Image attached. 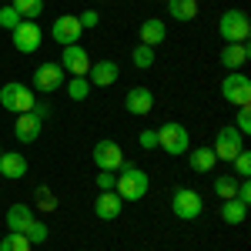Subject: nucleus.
I'll return each mask as SVG.
<instances>
[{
	"mask_svg": "<svg viewBox=\"0 0 251 251\" xmlns=\"http://www.w3.org/2000/svg\"><path fill=\"white\" fill-rule=\"evenodd\" d=\"M148 188H151L148 171H144V168H137V164H127V161H124V168L117 171V184H114V191L121 194V201H141V198L148 194Z\"/></svg>",
	"mask_w": 251,
	"mask_h": 251,
	"instance_id": "obj_1",
	"label": "nucleus"
},
{
	"mask_svg": "<svg viewBox=\"0 0 251 251\" xmlns=\"http://www.w3.org/2000/svg\"><path fill=\"white\" fill-rule=\"evenodd\" d=\"M34 104H37L34 87H27V84H20V80H7V84L0 87V107L10 111V114H27Z\"/></svg>",
	"mask_w": 251,
	"mask_h": 251,
	"instance_id": "obj_2",
	"label": "nucleus"
},
{
	"mask_svg": "<svg viewBox=\"0 0 251 251\" xmlns=\"http://www.w3.org/2000/svg\"><path fill=\"white\" fill-rule=\"evenodd\" d=\"M157 148L164 151V154H188L191 151V134H188V127L184 124H177V121H168V124H161L157 127Z\"/></svg>",
	"mask_w": 251,
	"mask_h": 251,
	"instance_id": "obj_3",
	"label": "nucleus"
},
{
	"mask_svg": "<svg viewBox=\"0 0 251 251\" xmlns=\"http://www.w3.org/2000/svg\"><path fill=\"white\" fill-rule=\"evenodd\" d=\"M218 34L225 44H248L251 37V20L245 10H225L218 20Z\"/></svg>",
	"mask_w": 251,
	"mask_h": 251,
	"instance_id": "obj_4",
	"label": "nucleus"
},
{
	"mask_svg": "<svg viewBox=\"0 0 251 251\" xmlns=\"http://www.w3.org/2000/svg\"><path fill=\"white\" fill-rule=\"evenodd\" d=\"M171 211L177 221H198L201 211H204V201H201V194L194 188H177L171 194Z\"/></svg>",
	"mask_w": 251,
	"mask_h": 251,
	"instance_id": "obj_5",
	"label": "nucleus"
},
{
	"mask_svg": "<svg viewBox=\"0 0 251 251\" xmlns=\"http://www.w3.org/2000/svg\"><path fill=\"white\" fill-rule=\"evenodd\" d=\"M211 151H214L218 161H228V164H231L234 157L245 151V137L234 131V124H225V127H218V134H214Z\"/></svg>",
	"mask_w": 251,
	"mask_h": 251,
	"instance_id": "obj_6",
	"label": "nucleus"
},
{
	"mask_svg": "<svg viewBox=\"0 0 251 251\" xmlns=\"http://www.w3.org/2000/svg\"><path fill=\"white\" fill-rule=\"evenodd\" d=\"M221 97L234 104V107H245L251 104V80L245 74H238V71H228L225 80H221Z\"/></svg>",
	"mask_w": 251,
	"mask_h": 251,
	"instance_id": "obj_7",
	"label": "nucleus"
},
{
	"mask_svg": "<svg viewBox=\"0 0 251 251\" xmlns=\"http://www.w3.org/2000/svg\"><path fill=\"white\" fill-rule=\"evenodd\" d=\"M94 164H97V171H121V168H124V151H121V144L111 141V137H100L94 144Z\"/></svg>",
	"mask_w": 251,
	"mask_h": 251,
	"instance_id": "obj_8",
	"label": "nucleus"
},
{
	"mask_svg": "<svg viewBox=\"0 0 251 251\" xmlns=\"http://www.w3.org/2000/svg\"><path fill=\"white\" fill-rule=\"evenodd\" d=\"M64 80H67L64 67L54 64V60H47V64H40L37 71H34V91L37 94H54V91L64 87Z\"/></svg>",
	"mask_w": 251,
	"mask_h": 251,
	"instance_id": "obj_9",
	"label": "nucleus"
},
{
	"mask_svg": "<svg viewBox=\"0 0 251 251\" xmlns=\"http://www.w3.org/2000/svg\"><path fill=\"white\" fill-rule=\"evenodd\" d=\"M10 37H14V47H17L20 54H34L40 47V40H44V34H40L37 20H20L17 27L10 30Z\"/></svg>",
	"mask_w": 251,
	"mask_h": 251,
	"instance_id": "obj_10",
	"label": "nucleus"
},
{
	"mask_svg": "<svg viewBox=\"0 0 251 251\" xmlns=\"http://www.w3.org/2000/svg\"><path fill=\"white\" fill-rule=\"evenodd\" d=\"M91 64H94V60L87 54V47H80V44L64 47V54H60V67H64V74H71V77H84Z\"/></svg>",
	"mask_w": 251,
	"mask_h": 251,
	"instance_id": "obj_11",
	"label": "nucleus"
},
{
	"mask_svg": "<svg viewBox=\"0 0 251 251\" xmlns=\"http://www.w3.org/2000/svg\"><path fill=\"white\" fill-rule=\"evenodd\" d=\"M80 34H84V27H80V20L74 14H60L54 20V27H50V37L57 40L60 47H71V44H80Z\"/></svg>",
	"mask_w": 251,
	"mask_h": 251,
	"instance_id": "obj_12",
	"label": "nucleus"
},
{
	"mask_svg": "<svg viewBox=\"0 0 251 251\" xmlns=\"http://www.w3.org/2000/svg\"><path fill=\"white\" fill-rule=\"evenodd\" d=\"M151 107H154V94H151V87H144V84H137L131 87L127 94H124V111L134 117H144L151 114Z\"/></svg>",
	"mask_w": 251,
	"mask_h": 251,
	"instance_id": "obj_13",
	"label": "nucleus"
},
{
	"mask_svg": "<svg viewBox=\"0 0 251 251\" xmlns=\"http://www.w3.org/2000/svg\"><path fill=\"white\" fill-rule=\"evenodd\" d=\"M84 77H87L91 87H111V84L121 77V67H117V60H97V64L87 67Z\"/></svg>",
	"mask_w": 251,
	"mask_h": 251,
	"instance_id": "obj_14",
	"label": "nucleus"
},
{
	"mask_svg": "<svg viewBox=\"0 0 251 251\" xmlns=\"http://www.w3.org/2000/svg\"><path fill=\"white\" fill-rule=\"evenodd\" d=\"M44 131V121H40L34 111H27V114H17V124H14V137H17L20 144H34Z\"/></svg>",
	"mask_w": 251,
	"mask_h": 251,
	"instance_id": "obj_15",
	"label": "nucleus"
},
{
	"mask_svg": "<svg viewBox=\"0 0 251 251\" xmlns=\"http://www.w3.org/2000/svg\"><path fill=\"white\" fill-rule=\"evenodd\" d=\"M121 211H124V201H121L117 191H100L97 194L94 214L100 218V221H114V218H121Z\"/></svg>",
	"mask_w": 251,
	"mask_h": 251,
	"instance_id": "obj_16",
	"label": "nucleus"
},
{
	"mask_svg": "<svg viewBox=\"0 0 251 251\" xmlns=\"http://www.w3.org/2000/svg\"><path fill=\"white\" fill-rule=\"evenodd\" d=\"M218 60H221L225 71H241V67L251 60V47H248V44H225Z\"/></svg>",
	"mask_w": 251,
	"mask_h": 251,
	"instance_id": "obj_17",
	"label": "nucleus"
},
{
	"mask_svg": "<svg viewBox=\"0 0 251 251\" xmlns=\"http://www.w3.org/2000/svg\"><path fill=\"white\" fill-rule=\"evenodd\" d=\"M137 37H141L144 47H157V44H164V40H168V24H164V20H157V17H148L144 24H141Z\"/></svg>",
	"mask_w": 251,
	"mask_h": 251,
	"instance_id": "obj_18",
	"label": "nucleus"
},
{
	"mask_svg": "<svg viewBox=\"0 0 251 251\" xmlns=\"http://www.w3.org/2000/svg\"><path fill=\"white\" fill-rule=\"evenodd\" d=\"M30 221H34V208L30 204H10L7 208V231H14V234H24L27 228H30Z\"/></svg>",
	"mask_w": 251,
	"mask_h": 251,
	"instance_id": "obj_19",
	"label": "nucleus"
},
{
	"mask_svg": "<svg viewBox=\"0 0 251 251\" xmlns=\"http://www.w3.org/2000/svg\"><path fill=\"white\" fill-rule=\"evenodd\" d=\"M27 157L24 154H17V151H3L0 154V174L7 177V181H20L24 174H27Z\"/></svg>",
	"mask_w": 251,
	"mask_h": 251,
	"instance_id": "obj_20",
	"label": "nucleus"
},
{
	"mask_svg": "<svg viewBox=\"0 0 251 251\" xmlns=\"http://www.w3.org/2000/svg\"><path fill=\"white\" fill-rule=\"evenodd\" d=\"M188 164H191V171L208 174L214 164H218V157H214L211 148H194V151H188Z\"/></svg>",
	"mask_w": 251,
	"mask_h": 251,
	"instance_id": "obj_21",
	"label": "nucleus"
},
{
	"mask_svg": "<svg viewBox=\"0 0 251 251\" xmlns=\"http://www.w3.org/2000/svg\"><path fill=\"white\" fill-rule=\"evenodd\" d=\"M245 218H248V204H245V201H238V198L221 201V221H225V225H241Z\"/></svg>",
	"mask_w": 251,
	"mask_h": 251,
	"instance_id": "obj_22",
	"label": "nucleus"
},
{
	"mask_svg": "<svg viewBox=\"0 0 251 251\" xmlns=\"http://www.w3.org/2000/svg\"><path fill=\"white\" fill-rule=\"evenodd\" d=\"M168 17L181 20V24L194 20L198 17V0H168Z\"/></svg>",
	"mask_w": 251,
	"mask_h": 251,
	"instance_id": "obj_23",
	"label": "nucleus"
},
{
	"mask_svg": "<svg viewBox=\"0 0 251 251\" xmlns=\"http://www.w3.org/2000/svg\"><path fill=\"white\" fill-rule=\"evenodd\" d=\"M10 3L20 14V20H37L44 14V0H10Z\"/></svg>",
	"mask_w": 251,
	"mask_h": 251,
	"instance_id": "obj_24",
	"label": "nucleus"
},
{
	"mask_svg": "<svg viewBox=\"0 0 251 251\" xmlns=\"http://www.w3.org/2000/svg\"><path fill=\"white\" fill-rule=\"evenodd\" d=\"M234 191H238V177H231V174H218V177H214V194H218L221 201L234 198Z\"/></svg>",
	"mask_w": 251,
	"mask_h": 251,
	"instance_id": "obj_25",
	"label": "nucleus"
},
{
	"mask_svg": "<svg viewBox=\"0 0 251 251\" xmlns=\"http://www.w3.org/2000/svg\"><path fill=\"white\" fill-rule=\"evenodd\" d=\"M64 87H67L71 100H87V94L94 91V87L87 84V77H71V80H64Z\"/></svg>",
	"mask_w": 251,
	"mask_h": 251,
	"instance_id": "obj_26",
	"label": "nucleus"
},
{
	"mask_svg": "<svg viewBox=\"0 0 251 251\" xmlns=\"http://www.w3.org/2000/svg\"><path fill=\"white\" fill-rule=\"evenodd\" d=\"M131 64H134L137 71H148V67L154 64V47H144V44H137L134 50H131Z\"/></svg>",
	"mask_w": 251,
	"mask_h": 251,
	"instance_id": "obj_27",
	"label": "nucleus"
},
{
	"mask_svg": "<svg viewBox=\"0 0 251 251\" xmlns=\"http://www.w3.org/2000/svg\"><path fill=\"white\" fill-rule=\"evenodd\" d=\"M34 245L24 238V234H14V231H7L3 238H0V251H30Z\"/></svg>",
	"mask_w": 251,
	"mask_h": 251,
	"instance_id": "obj_28",
	"label": "nucleus"
},
{
	"mask_svg": "<svg viewBox=\"0 0 251 251\" xmlns=\"http://www.w3.org/2000/svg\"><path fill=\"white\" fill-rule=\"evenodd\" d=\"M34 198H37V208H40V211H44V214L57 211V194L50 191L47 184H40V188H37V194H34Z\"/></svg>",
	"mask_w": 251,
	"mask_h": 251,
	"instance_id": "obj_29",
	"label": "nucleus"
},
{
	"mask_svg": "<svg viewBox=\"0 0 251 251\" xmlns=\"http://www.w3.org/2000/svg\"><path fill=\"white\" fill-rule=\"evenodd\" d=\"M47 234H50V231H47V225L34 218V221H30V228L24 231V238H27L30 245H44V241H47Z\"/></svg>",
	"mask_w": 251,
	"mask_h": 251,
	"instance_id": "obj_30",
	"label": "nucleus"
},
{
	"mask_svg": "<svg viewBox=\"0 0 251 251\" xmlns=\"http://www.w3.org/2000/svg\"><path fill=\"white\" fill-rule=\"evenodd\" d=\"M234 131L241 137H248L251 134V107L245 104V107H238V117H234Z\"/></svg>",
	"mask_w": 251,
	"mask_h": 251,
	"instance_id": "obj_31",
	"label": "nucleus"
},
{
	"mask_svg": "<svg viewBox=\"0 0 251 251\" xmlns=\"http://www.w3.org/2000/svg\"><path fill=\"white\" fill-rule=\"evenodd\" d=\"M17 24H20V14L14 10V3H3V7H0V27H3V30H14Z\"/></svg>",
	"mask_w": 251,
	"mask_h": 251,
	"instance_id": "obj_32",
	"label": "nucleus"
},
{
	"mask_svg": "<svg viewBox=\"0 0 251 251\" xmlns=\"http://www.w3.org/2000/svg\"><path fill=\"white\" fill-rule=\"evenodd\" d=\"M231 164H234V174H238V177H251V154L248 151H241Z\"/></svg>",
	"mask_w": 251,
	"mask_h": 251,
	"instance_id": "obj_33",
	"label": "nucleus"
},
{
	"mask_svg": "<svg viewBox=\"0 0 251 251\" xmlns=\"http://www.w3.org/2000/svg\"><path fill=\"white\" fill-rule=\"evenodd\" d=\"M137 144H141L144 151H154V148H157V131H151V127H144V131L137 134Z\"/></svg>",
	"mask_w": 251,
	"mask_h": 251,
	"instance_id": "obj_34",
	"label": "nucleus"
},
{
	"mask_svg": "<svg viewBox=\"0 0 251 251\" xmlns=\"http://www.w3.org/2000/svg\"><path fill=\"white\" fill-rule=\"evenodd\" d=\"M114 184H117L114 171H97V188H100V191H114Z\"/></svg>",
	"mask_w": 251,
	"mask_h": 251,
	"instance_id": "obj_35",
	"label": "nucleus"
},
{
	"mask_svg": "<svg viewBox=\"0 0 251 251\" xmlns=\"http://www.w3.org/2000/svg\"><path fill=\"white\" fill-rule=\"evenodd\" d=\"M77 20H80V27H84V30H97V24H100V14H97V10H84Z\"/></svg>",
	"mask_w": 251,
	"mask_h": 251,
	"instance_id": "obj_36",
	"label": "nucleus"
},
{
	"mask_svg": "<svg viewBox=\"0 0 251 251\" xmlns=\"http://www.w3.org/2000/svg\"><path fill=\"white\" fill-rule=\"evenodd\" d=\"M30 111H34V114H37L40 121H47V117H50V107H47V104H44V100H37V104H34V107H30Z\"/></svg>",
	"mask_w": 251,
	"mask_h": 251,
	"instance_id": "obj_37",
	"label": "nucleus"
},
{
	"mask_svg": "<svg viewBox=\"0 0 251 251\" xmlns=\"http://www.w3.org/2000/svg\"><path fill=\"white\" fill-rule=\"evenodd\" d=\"M3 3H10V0H3Z\"/></svg>",
	"mask_w": 251,
	"mask_h": 251,
	"instance_id": "obj_38",
	"label": "nucleus"
},
{
	"mask_svg": "<svg viewBox=\"0 0 251 251\" xmlns=\"http://www.w3.org/2000/svg\"><path fill=\"white\" fill-rule=\"evenodd\" d=\"M0 154H3V148H0Z\"/></svg>",
	"mask_w": 251,
	"mask_h": 251,
	"instance_id": "obj_39",
	"label": "nucleus"
}]
</instances>
